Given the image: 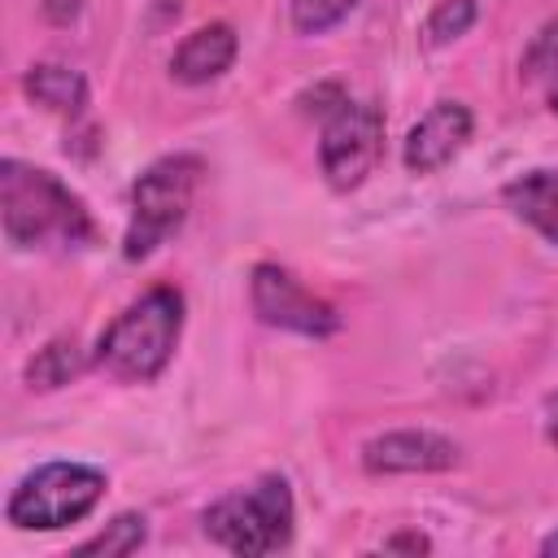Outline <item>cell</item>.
I'll return each instance as SVG.
<instances>
[{
  "label": "cell",
  "mask_w": 558,
  "mask_h": 558,
  "mask_svg": "<svg viewBox=\"0 0 558 558\" xmlns=\"http://www.w3.org/2000/svg\"><path fill=\"white\" fill-rule=\"evenodd\" d=\"M0 214H4V235L17 248L92 240V218L83 201L57 174L13 157L0 161Z\"/></svg>",
  "instance_id": "obj_1"
},
{
  "label": "cell",
  "mask_w": 558,
  "mask_h": 558,
  "mask_svg": "<svg viewBox=\"0 0 558 558\" xmlns=\"http://www.w3.org/2000/svg\"><path fill=\"white\" fill-rule=\"evenodd\" d=\"M183 331V296L174 288H148L135 305H126L96 344V366H105L113 379L148 384L166 371L174 344Z\"/></svg>",
  "instance_id": "obj_2"
},
{
  "label": "cell",
  "mask_w": 558,
  "mask_h": 558,
  "mask_svg": "<svg viewBox=\"0 0 558 558\" xmlns=\"http://www.w3.org/2000/svg\"><path fill=\"white\" fill-rule=\"evenodd\" d=\"M296 527V506L292 488L279 475L257 480L253 488L227 493L205 510V536L240 558H262L275 554L292 541Z\"/></svg>",
  "instance_id": "obj_3"
},
{
  "label": "cell",
  "mask_w": 558,
  "mask_h": 558,
  "mask_svg": "<svg viewBox=\"0 0 558 558\" xmlns=\"http://www.w3.org/2000/svg\"><path fill=\"white\" fill-rule=\"evenodd\" d=\"M201 179V161L179 153V157H161L157 166H148L135 187H131V222L122 235V253L126 262L148 257L170 231L183 227L187 209H192V192Z\"/></svg>",
  "instance_id": "obj_4"
},
{
  "label": "cell",
  "mask_w": 558,
  "mask_h": 558,
  "mask_svg": "<svg viewBox=\"0 0 558 558\" xmlns=\"http://www.w3.org/2000/svg\"><path fill=\"white\" fill-rule=\"evenodd\" d=\"M100 497H105V475L96 466H83V462H44L39 471H31L13 488L4 514H9L13 527L57 532V527H70V523L87 519Z\"/></svg>",
  "instance_id": "obj_5"
},
{
  "label": "cell",
  "mask_w": 558,
  "mask_h": 558,
  "mask_svg": "<svg viewBox=\"0 0 558 558\" xmlns=\"http://www.w3.org/2000/svg\"><path fill=\"white\" fill-rule=\"evenodd\" d=\"M384 153V113L371 100H340L327 122H323V140H318V161L323 174L336 192L357 187L375 161Z\"/></svg>",
  "instance_id": "obj_6"
},
{
  "label": "cell",
  "mask_w": 558,
  "mask_h": 558,
  "mask_svg": "<svg viewBox=\"0 0 558 558\" xmlns=\"http://www.w3.org/2000/svg\"><path fill=\"white\" fill-rule=\"evenodd\" d=\"M248 296H253L257 318L270 323V327H283V331H296V336H331V331H340V314L323 296H314L292 270H283L275 262L253 266Z\"/></svg>",
  "instance_id": "obj_7"
},
{
  "label": "cell",
  "mask_w": 558,
  "mask_h": 558,
  "mask_svg": "<svg viewBox=\"0 0 558 558\" xmlns=\"http://www.w3.org/2000/svg\"><path fill=\"white\" fill-rule=\"evenodd\" d=\"M471 109L462 100H436L405 135V148H401V161L410 174H432L440 166H449L466 140H471Z\"/></svg>",
  "instance_id": "obj_8"
},
{
  "label": "cell",
  "mask_w": 558,
  "mask_h": 558,
  "mask_svg": "<svg viewBox=\"0 0 558 558\" xmlns=\"http://www.w3.org/2000/svg\"><path fill=\"white\" fill-rule=\"evenodd\" d=\"M362 466L371 475H427L458 466V445L440 432H384L362 445Z\"/></svg>",
  "instance_id": "obj_9"
},
{
  "label": "cell",
  "mask_w": 558,
  "mask_h": 558,
  "mask_svg": "<svg viewBox=\"0 0 558 558\" xmlns=\"http://www.w3.org/2000/svg\"><path fill=\"white\" fill-rule=\"evenodd\" d=\"M235 26L231 22H209V26H196L179 48H174V61H170V74L187 87H201V83H214L218 74L231 70L235 61Z\"/></svg>",
  "instance_id": "obj_10"
},
{
  "label": "cell",
  "mask_w": 558,
  "mask_h": 558,
  "mask_svg": "<svg viewBox=\"0 0 558 558\" xmlns=\"http://www.w3.org/2000/svg\"><path fill=\"white\" fill-rule=\"evenodd\" d=\"M501 201L514 209V218H523L549 244H558V170H527L510 179Z\"/></svg>",
  "instance_id": "obj_11"
},
{
  "label": "cell",
  "mask_w": 558,
  "mask_h": 558,
  "mask_svg": "<svg viewBox=\"0 0 558 558\" xmlns=\"http://www.w3.org/2000/svg\"><path fill=\"white\" fill-rule=\"evenodd\" d=\"M22 87L35 105H44L52 113H65V118L83 113V105H87V83L70 65H31Z\"/></svg>",
  "instance_id": "obj_12"
},
{
  "label": "cell",
  "mask_w": 558,
  "mask_h": 558,
  "mask_svg": "<svg viewBox=\"0 0 558 558\" xmlns=\"http://www.w3.org/2000/svg\"><path fill=\"white\" fill-rule=\"evenodd\" d=\"M78 371H83V349H78L74 336H70V340L61 336V340L44 344V349L31 357L26 379H31V388H61V384H70Z\"/></svg>",
  "instance_id": "obj_13"
},
{
  "label": "cell",
  "mask_w": 558,
  "mask_h": 558,
  "mask_svg": "<svg viewBox=\"0 0 558 558\" xmlns=\"http://www.w3.org/2000/svg\"><path fill=\"white\" fill-rule=\"evenodd\" d=\"M144 536H148V527H144V514H118L100 536H92V541H83L74 554L78 558H87V554H105V558H122V554H135L140 545H144Z\"/></svg>",
  "instance_id": "obj_14"
},
{
  "label": "cell",
  "mask_w": 558,
  "mask_h": 558,
  "mask_svg": "<svg viewBox=\"0 0 558 558\" xmlns=\"http://www.w3.org/2000/svg\"><path fill=\"white\" fill-rule=\"evenodd\" d=\"M353 4L357 0H292V26L301 35H323L336 22H344Z\"/></svg>",
  "instance_id": "obj_15"
},
{
  "label": "cell",
  "mask_w": 558,
  "mask_h": 558,
  "mask_svg": "<svg viewBox=\"0 0 558 558\" xmlns=\"http://www.w3.org/2000/svg\"><path fill=\"white\" fill-rule=\"evenodd\" d=\"M475 26V0H440L427 17V39L432 44H449L458 35H466Z\"/></svg>",
  "instance_id": "obj_16"
},
{
  "label": "cell",
  "mask_w": 558,
  "mask_h": 558,
  "mask_svg": "<svg viewBox=\"0 0 558 558\" xmlns=\"http://www.w3.org/2000/svg\"><path fill=\"white\" fill-rule=\"evenodd\" d=\"M523 74H527L532 83H545V87L558 78V22H549V26L536 35V44L527 48Z\"/></svg>",
  "instance_id": "obj_17"
},
{
  "label": "cell",
  "mask_w": 558,
  "mask_h": 558,
  "mask_svg": "<svg viewBox=\"0 0 558 558\" xmlns=\"http://www.w3.org/2000/svg\"><path fill=\"white\" fill-rule=\"evenodd\" d=\"M78 9H83V0H44V17L52 26H70L78 17Z\"/></svg>",
  "instance_id": "obj_18"
},
{
  "label": "cell",
  "mask_w": 558,
  "mask_h": 558,
  "mask_svg": "<svg viewBox=\"0 0 558 558\" xmlns=\"http://www.w3.org/2000/svg\"><path fill=\"white\" fill-rule=\"evenodd\" d=\"M545 436H549V445L558 449V392H554L549 405H545Z\"/></svg>",
  "instance_id": "obj_19"
},
{
  "label": "cell",
  "mask_w": 558,
  "mask_h": 558,
  "mask_svg": "<svg viewBox=\"0 0 558 558\" xmlns=\"http://www.w3.org/2000/svg\"><path fill=\"white\" fill-rule=\"evenodd\" d=\"M388 549H427V536H392Z\"/></svg>",
  "instance_id": "obj_20"
},
{
  "label": "cell",
  "mask_w": 558,
  "mask_h": 558,
  "mask_svg": "<svg viewBox=\"0 0 558 558\" xmlns=\"http://www.w3.org/2000/svg\"><path fill=\"white\" fill-rule=\"evenodd\" d=\"M541 554H558V532H554V536H545V541H541Z\"/></svg>",
  "instance_id": "obj_21"
},
{
  "label": "cell",
  "mask_w": 558,
  "mask_h": 558,
  "mask_svg": "<svg viewBox=\"0 0 558 558\" xmlns=\"http://www.w3.org/2000/svg\"><path fill=\"white\" fill-rule=\"evenodd\" d=\"M549 109H554V113H558V78H554V83H549Z\"/></svg>",
  "instance_id": "obj_22"
}]
</instances>
